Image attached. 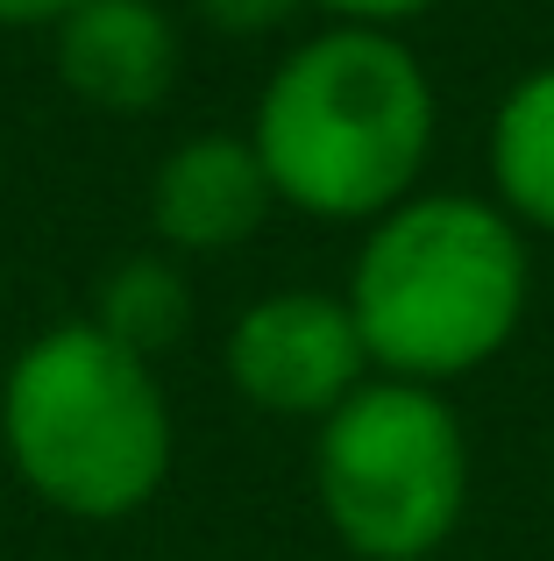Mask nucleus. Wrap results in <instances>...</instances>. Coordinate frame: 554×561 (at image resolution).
Returning <instances> with one entry per match:
<instances>
[{"label": "nucleus", "mask_w": 554, "mask_h": 561, "mask_svg": "<svg viewBox=\"0 0 554 561\" xmlns=\"http://www.w3.org/2000/svg\"><path fill=\"white\" fill-rule=\"evenodd\" d=\"M270 192L320 220H377L434 150V85L391 28H327L270 71L250 128Z\"/></svg>", "instance_id": "obj_1"}, {"label": "nucleus", "mask_w": 554, "mask_h": 561, "mask_svg": "<svg viewBox=\"0 0 554 561\" xmlns=\"http://www.w3.org/2000/svg\"><path fill=\"white\" fill-rule=\"evenodd\" d=\"M348 313L370 363H384L391 377H470L512 342L527 313V242L490 199H399L377 214L356 256Z\"/></svg>", "instance_id": "obj_2"}, {"label": "nucleus", "mask_w": 554, "mask_h": 561, "mask_svg": "<svg viewBox=\"0 0 554 561\" xmlns=\"http://www.w3.org/2000/svg\"><path fill=\"white\" fill-rule=\"evenodd\" d=\"M0 434L22 483L71 519H128L171 469L164 383L93 320H65L14 356Z\"/></svg>", "instance_id": "obj_3"}, {"label": "nucleus", "mask_w": 554, "mask_h": 561, "mask_svg": "<svg viewBox=\"0 0 554 561\" xmlns=\"http://www.w3.org/2000/svg\"><path fill=\"white\" fill-rule=\"evenodd\" d=\"M320 512L362 561H427L470 491L462 426L427 383H362L320 420Z\"/></svg>", "instance_id": "obj_4"}, {"label": "nucleus", "mask_w": 554, "mask_h": 561, "mask_svg": "<svg viewBox=\"0 0 554 561\" xmlns=\"http://www.w3.org/2000/svg\"><path fill=\"white\" fill-rule=\"evenodd\" d=\"M362 348L348 299L327 291H270L228 334V377L256 412L327 420L348 391H362Z\"/></svg>", "instance_id": "obj_5"}, {"label": "nucleus", "mask_w": 554, "mask_h": 561, "mask_svg": "<svg viewBox=\"0 0 554 561\" xmlns=\"http://www.w3.org/2000/svg\"><path fill=\"white\" fill-rule=\"evenodd\" d=\"M57 71L100 114H150L178 79V28L157 0H79L57 22Z\"/></svg>", "instance_id": "obj_6"}, {"label": "nucleus", "mask_w": 554, "mask_h": 561, "mask_svg": "<svg viewBox=\"0 0 554 561\" xmlns=\"http://www.w3.org/2000/svg\"><path fill=\"white\" fill-rule=\"evenodd\" d=\"M270 199V171L250 136H193L150 179V220L171 249H242Z\"/></svg>", "instance_id": "obj_7"}, {"label": "nucleus", "mask_w": 554, "mask_h": 561, "mask_svg": "<svg viewBox=\"0 0 554 561\" xmlns=\"http://www.w3.org/2000/svg\"><path fill=\"white\" fill-rule=\"evenodd\" d=\"M490 179L505 214L554 234V65L519 79L490 122Z\"/></svg>", "instance_id": "obj_8"}, {"label": "nucleus", "mask_w": 554, "mask_h": 561, "mask_svg": "<svg viewBox=\"0 0 554 561\" xmlns=\"http://www.w3.org/2000/svg\"><path fill=\"white\" fill-rule=\"evenodd\" d=\"M93 328L114 334L128 356L157 363L164 348L185 342V328H193V291H185V277L171 271L164 256H128V263H114V271L100 277Z\"/></svg>", "instance_id": "obj_9"}, {"label": "nucleus", "mask_w": 554, "mask_h": 561, "mask_svg": "<svg viewBox=\"0 0 554 561\" xmlns=\"http://www.w3.org/2000/svg\"><path fill=\"white\" fill-rule=\"evenodd\" d=\"M291 8H299V0H199V14H207L213 28H228V36H264Z\"/></svg>", "instance_id": "obj_10"}, {"label": "nucleus", "mask_w": 554, "mask_h": 561, "mask_svg": "<svg viewBox=\"0 0 554 561\" xmlns=\"http://www.w3.org/2000/svg\"><path fill=\"white\" fill-rule=\"evenodd\" d=\"M313 8L342 14V22H356V28H399V22H413V14H427L434 0H313Z\"/></svg>", "instance_id": "obj_11"}, {"label": "nucleus", "mask_w": 554, "mask_h": 561, "mask_svg": "<svg viewBox=\"0 0 554 561\" xmlns=\"http://www.w3.org/2000/svg\"><path fill=\"white\" fill-rule=\"evenodd\" d=\"M79 0H0V22L8 28H57Z\"/></svg>", "instance_id": "obj_12"}]
</instances>
